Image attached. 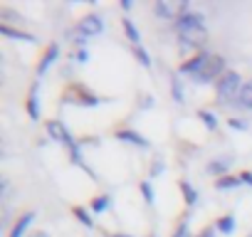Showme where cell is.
<instances>
[{"mask_svg": "<svg viewBox=\"0 0 252 237\" xmlns=\"http://www.w3.org/2000/svg\"><path fill=\"white\" fill-rule=\"evenodd\" d=\"M240 89H242V84H240V74H237V72H225V74L215 82V91H218V96H220L222 101L237 99Z\"/></svg>", "mask_w": 252, "mask_h": 237, "instance_id": "1", "label": "cell"}, {"mask_svg": "<svg viewBox=\"0 0 252 237\" xmlns=\"http://www.w3.org/2000/svg\"><path fill=\"white\" fill-rule=\"evenodd\" d=\"M225 72H227V69H225V59H222V57H218V55H210V57H208V64H205V69H203V72L195 77V82L205 84V82L220 79Z\"/></svg>", "mask_w": 252, "mask_h": 237, "instance_id": "2", "label": "cell"}, {"mask_svg": "<svg viewBox=\"0 0 252 237\" xmlns=\"http://www.w3.org/2000/svg\"><path fill=\"white\" fill-rule=\"evenodd\" d=\"M181 42L186 47H203L208 42V30L205 28H193V30H186V32H178Z\"/></svg>", "mask_w": 252, "mask_h": 237, "instance_id": "3", "label": "cell"}, {"mask_svg": "<svg viewBox=\"0 0 252 237\" xmlns=\"http://www.w3.org/2000/svg\"><path fill=\"white\" fill-rule=\"evenodd\" d=\"M77 30H79L82 37H92V35H99V32L104 30V23H101V18H96V15H87V18L79 20Z\"/></svg>", "mask_w": 252, "mask_h": 237, "instance_id": "4", "label": "cell"}, {"mask_svg": "<svg viewBox=\"0 0 252 237\" xmlns=\"http://www.w3.org/2000/svg\"><path fill=\"white\" fill-rule=\"evenodd\" d=\"M193 28H203V18L198 13H186V15L176 18V30L178 32H186V30H193Z\"/></svg>", "mask_w": 252, "mask_h": 237, "instance_id": "5", "label": "cell"}, {"mask_svg": "<svg viewBox=\"0 0 252 237\" xmlns=\"http://www.w3.org/2000/svg\"><path fill=\"white\" fill-rule=\"evenodd\" d=\"M208 57H210V55H198V57L188 59V62L181 67V72H183V74H193V79H195V77H198V74L205 69V64H208Z\"/></svg>", "mask_w": 252, "mask_h": 237, "instance_id": "6", "label": "cell"}, {"mask_svg": "<svg viewBox=\"0 0 252 237\" xmlns=\"http://www.w3.org/2000/svg\"><path fill=\"white\" fill-rule=\"evenodd\" d=\"M47 131H50V136H52L55 141L67 144V146H69V151L74 148V141H72V136L64 131V126H62V124H57V121H47Z\"/></svg>", "mask_w": 252, "mask_h": 237, "instance_id": "7", "label": "cell"}, {"mask_svg": "<svg viewBox=\"0 0 252 237\" xmlns=\"http://www.w3.org/2000/svg\"><path fill=\"white\" fill-rule=\"evenodd\" d=\"M57 55H60V47H57V45H50L47 52H45V57H42L40 64H37V74H45V72L50 69V64L57 59Z\"/></svg>", "mask_w": 252, "mask_h": 237, "instance_id": "8", "label": "cell"}, {"mask_svg": "<svg viewBox=\"0 0 252 237\" xmlns=\"http://www.w3.org/2000/svg\"><path fill=\"white\" fill-rule=\"evenodd\" d=\"M235 104H237V106H242V109H252V79L242 84V89H240V94H237V101H235Z\"/></svg>", "mask_w": 252, "mask_h": 237, "instance_id": "9", "label": "cell"}, {"mask_svg": "<svg viewBox=\"0 0 252 237\" xmlns=\"http://www.w3.org/2000/svg\"><path fill=\"white\" fill-rule=\"evenodd\" d=\"M35 220V212H25L23 217H18V222L13 225V230H10V237H23V232L28 230V225Z\"/></svg>", "mask_w": 252, "mask_h": 237, "instance_id": "10", "label": "cell"}, {"mask_svg": "<svg viewBox=\"0 0 252 237\" xmlns=\"http://www.w3.org/2000/svg\"><path fill=\"white\" fill-rule=\"evenodd\" d=\"M116 136L121 139V141H129V144H136V146H149V141L141 136V134H136V131H131V129H124V131H116Z\"/></svg>", "mask_w": 252, "mask_h": 237, "instance_id": "11", "label": "cell"}, {"mask_svg": "<svg viewBox=\"0 0 252 237\" xmlns=\"http://www.w3.org/2000/svg\"><path fill=\"white\" fill-rule=\"evenodd\" d=\"M176 10H178V8H176L173 3H156V5H154V13H156L158 18H166V20H176V18H178Z\"/></svg>", "mask_w": 252, "mask_h": 237, "instance_id": "12", "label": "cell"}, {"mask_svg": "<svg viewBox=\"0 0 252 237\" xmlns=\"http://www.w3.org/2000/svg\"><path fill=\"white\" fill-rule=\"evenodd\" d=\"M0 32H3L5 37H13V40H25V42H35V37H32L30 32H23V30H13V28H8L5 23L0 25Z\"/></svg>", "mask_w": 252, "mask_h": 237, "instance_id": "13", "label": "cell"}, {"mask_svg": "<svg viewBox=\"0 0 252 237\" xmlns=\"http://www.w3.org/2000/svg\"><path fill=\"white\" fill-rule=\"evenodd\" d=\"M121 25H124V32H126V37H129L134 45H141V37H139V30H136V25L129 20V18H124L121 20Z\"/></svg>", "mask_w": 252, "mask_h": 237, "instance_id": "14", "label": "cell"}, {"mask_svg": "<svg viewBox=\"0 0 252 237\" xmlns=\"http://www.w3.org/2000/svg\"><path fill=\"white\" fill-rule=\"evenodd\" d=\"M242 180L237 178V176H222L220 180H215V188L218 190H227V188H237Z\"/></svg>", "mask_w": 252, "mask_h": 237, "instance_id": "15", "label": "cell"}, {"mask_svg": "<svg viewBox=\"0 0 252 237\" xmlns=\"http://www.w3.org/2000/svg\"><path fill=\"white\" fill-rule=\"evenodd\" d=\"M28 114H30L32 118L40 116V109H37V87L30 89V96H28Z\"/></svg>", "mask_w": 252, "mask_h": 237, "instance_id": "16", "label": "cell"}, {"mask_svg": "<svg viewBox=\"0 0 252 237\" xmlns=\"http://www.w3.org/2000/svg\"><path fill=\"white\" fill-rule=\"evenodd\" d=\"M181 190H183V195H186V203H188V205H193V203L198 200V193H195L186 180H181Z\"/></svg>", "mask_w": 252, "mask_h": 237, "instance_id": "17", "label": "cell"}, {"mask_svg": "<svg viewBox=\"0 0 252 237\" xmlns=\"http://www.w3.org/2000/svg\"><path fill=\"white\" fill-rule=\"evenodd\" d=\"M232 227H235V220H232L230 215H225V217H220V220H218V230H220V232H225V235H227V232H232Z\"/></svg>", "mask_w": 252, "mask_h": 237, "instance_id": "18", "label": "cell"}, {"mask_svg": "<svg viewBox=\"0 0 252 237\" xmlns=\"http://www.w3.org/2000/svg\"><path fill=\"white\" fill-rule=\"evenodd\" d=\"M134 55L139 57V62H141L144 67H151V57L146 55V50H144L141 45H134Z\"/></svg>", "mask_w": 252, "mask_h": 237, "instance_id": "19", "label": "cell"}, {"mask_svg": "<svg viewBox=\"0 0 252 237\" xmlns=\"http://www.w3.org/2000/svg\"><path fill=\"white\" fill-rule=\"evenodd\" d=\"M106 205H109V198H106V195H99V198H94V200H92V210H94V212L106 210Z\"/></svg>", "mask_w": 252, "mask_h": 237, "instance_id": "20", "label": "cell"}, {"mask_svg": "<svg viewBox=\"0 0 252 237\" xmlns=\"http://www.w3.org/2000/svg\"><path fill=\"white\" fill-rule=\"evenodd\" d=\"M74 215H77V220H79L84 227H94V220H89L87 210H82V207H74Z\"/></svg>", "mask_w": 252, "mask_h": 237, "instance_id": "21", "label": "cell"}, {"mask_svg": "<svg viewBox=\"0 0 252 237\" xmlns=\"http://www.w3.org/2000/svg\"><path fill=\"white\" fill-rule=\"evenodd\" d=\"M198 116L205 121V126H208V129H215V126H218V124H215V116H213L210 111H198Z\"/></svg>", "mask_w": 252, "mask_h": 237, "instance_id": "22", "label": "cell"}, {"mask_svg": "<svg viewBox=\"0 0 252 237\" xmlns=\"http://www.w3.org/2000/svg\"><path fill=\"white\" fill-rule=\"evenodd\" d=\"M171 91H173V99L181 104L183 101V89H181V84H178V79H173V87H171Z\"/></svg>", "mask_w": 252, "mask_h": 237, "instance_id": "23", "label": "cell"}, {"mask_svg": "<svg viewBox=\"0 0 252 237\" xmlns=\"http://www.w3.org/2000/svg\"><path fill=\"white\" fill-rule=\"evenodd\" d=\"M227 171V161H215L210 163V173H225Z\"/></svg>", "mask_w": 252, "mask_h": 237, "instance_id": "24", "label": "cell"}, {"mask_svg": "<svg viewBox=\"0 0 252 237\" xmlns=\"http://www.w3.org/2000/svg\"><path fill=\"white\" fill-rule=\"evenodd\" d=\"M141 193H144L146 203L151 205V203H154V190H151V185H149V183H141Z\"/></svg>", "mask_w": 252, "mask_h": 237, "instance_id": "25", "label": "cell"}, {"mask_svg": "<svg viewBox=\"0 0 252 237\" xmlns=\"http://www.w3.org/2000/svg\"><path fill=\"white\" fill-rule=\"evenodd\" d=\"M173 237H190V235H188V222H186V220H183V222H181V227L173 232Z\"/></svg>", "mask_w": 252, "mask_h": 237, "instance_id": "26", "label": "cell"}, {"mask_svg": "<svg viewBox=\"0 0 252 237\" xmlns=\"http://www.w3.org/2000/svg\"><path fill=\"white\" fill-rule=\"evenodd\" d=\"M230 126L232 129H247V124L242 121V118H230Z\"/></svg>", "mask_w": 252, "mask_h": 237, "instance_id": "27", "label": "cell"}, {"mask_svg": "<svg viewBox=\"0 0 252 237\" xmlns=\"http://www.w3.org/2000/svg\"><path fill=\"white\" fill-rule=\"evenodd\" d=\"M240 180H242V183H247V185H252V173H250V171H245V173L240 176Z\"/></svg>", "mask_w": 252, "mask_h": 237, "instance_id": "28", "label": "cell"}, {"mask_svg": "<svg viewBox=\"0 0 252 237\" xmlns=\"http://www.w3.org/2000/svg\"><path fill=\"white\" fill-rule=\"evenodd\" d=\"M121 8H124V10H131L134 3H131V0H121Z\"/></svg>", "mask_w": 252, "mask_h": 237, "instance_id": "29", "label": "cell"}, {"mask_svg": "<svg viewBox=\"0 0 252 237\" xmlns=\"http://www.w3.org/2000/svg\"><path fill=\"white\" fill-rule=\"evenodd\" d=\"M163 171V163H154V168H151V173L156 176V173H161Z\"/></svg>", "mask_w": 252, "mask_h": 237, "instance_id": "30", "label": "cell"}, {"mask_svg": "<svg viewBox=\"0 0 252 237\" xmlns=\"http://www.w3.org/2000/svg\"><path fill=\"white\" fill-rule=\"evenodd\" d=\"M198 237H213V230H203V232H200Z\"/></svg>", "mask_w": 252, "mask_h": 237, "instance_id": "31", "label": "cell"}, {"mask_svg": "<svg viewBox=\"0 0 252 237\" xmlns=\"http://www.w3.org/2000/svg\"><path fill=\"white\" fill-rule=\"evenodd\" d=\"M114 237H131V235H114Z\"/></svg>", "mask_w": 252, "mask_h": 237, "instance_id": "32", "label": "cell"}]
</instances>
